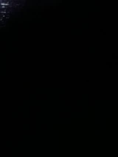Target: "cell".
<instances>
[{"instance_id":"cell-3","label":"cell","mask_w":118,"mask_h":157,"mask_svg":"<svg viewBox=\"0 0 118 157\" xmlns=\"http://www.w3.org/2000/svg\"><path fill=\"white\" fill-rule=\"evenodd\" d=\"M114 59H118V56H115V57L114 58Z\"/></svg>"},{"instance_id":"cell-6","label":"cell","mask_w":118,"mask_h":157,"mask_svg":"<svg viewBox=\"0 0 118 157\" xmlns=\"http://www.w3.org/2000/svg\"><path fill=\"white\" fill-rule=\"evenodd\" d=\"M104 35H106V33H104Z\"/></svg>"},{"instance_id":"cell-5","label":"cell","mask_w":118,"mask_h":157,"mask_svg":"<svg viewBox=\"0 0 118 157\" xmlns=\"http://www.w3.org/2000/svg\"><path fill=\"white\" fill-rule=\"evenodd\" d=\"M110 68H112V64H111V65H110Z\"/></svg>"},{"instance_id":"cell-2","label":"cell","mask_w":118,"mask_h":157,"mask_svg":"<svg viewBox=\"0 0 118 157\" xmlns=\"http://www.w3.org/2000/svg\"><path fill=\"white\" fill-rule=\"evenodd\" d=\"M115 56H115V53H113V54H112V59H114V58Z\"/></svg>"},{"instance_id":"cell-1","label":"cell","mask_w":118,"mask_h":157,"mask_svg":"<svg viewBox=\"0 0 118 157\" xmlns=\"http://www.w3.org/2000/svg\"><path fill=\"white\" fill-rule=\"evenodd\" d=\"M106 63H107L106 64H110V66L111 64H112V62H107Z\"/></svg>"},{"instance_id":"cell-4","label":"cell","mask_w":118,"mask_h":157,"mask_svg":"<svg viewBox=\"0 0 118 157\" xmlns=\"http://www.w3.org/2000/svg\"><path fill=\"white\" fill-rule=\"evenodd\" d=\"M115 65H118V62H115Z\"/></svg>"}]
</instances>
